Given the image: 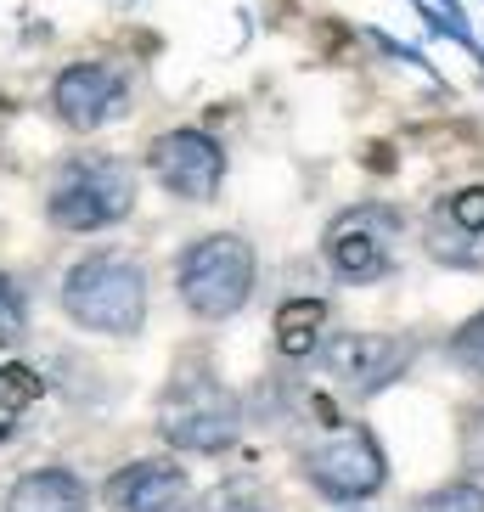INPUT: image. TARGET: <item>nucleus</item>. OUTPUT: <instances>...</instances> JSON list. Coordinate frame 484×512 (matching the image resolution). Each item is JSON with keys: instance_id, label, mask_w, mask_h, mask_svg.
<instances>
[{"instance_id": "f257e3e1", "label": "nucleus", "mask_w": 484, "mask_h": 512, "mask_svg": "<svg viewBox=\"0 0 484 512\" xmlns=\"http://www.w3.org/2000/svg\"><path fill=\"white\" fill-rule=\"evenodd\" d=\"M136 197L141 181L130 158L119 152H74L51 169V186H46V220L57 231H107V226H124L136 214Z\"/></svg>"}, {"instance_id": "f03ea898", "label": "nucleus", "mask_w": 484, "mask_h": 512, "mask_svg": "<svg viewBox=\"0 0 484 512\" xmlns=\"http://www.w3.org/2000/svg\"><path fill=\"white\" fill-rule=\"evenodd\" d=\"M62 310L85 332H107V338L141 332V321H147V271H141V259L119 254V248L85 254L62 276Z\"/></svg>"}, {"instance_id": "7ed1b4c3", "label": "nucleus", "mask_w": 484, "mask_h": 512, "mask_svg": "<svg viewBox=\"0 0 484 512\" xmlns=\"http://www.w3.org/2000/svg\"><path fill=\"white\" fill-rule=\"evenodd\" d=\"M259 282V259L254 242L237 231H209L181 248L175 259V293L197 321H231L242 304L254 299Z\"/></svg>"}, {"instance_id": "20e7f679", "label": "nucleus", "mask_w": 484, "mask_h": 512, "mask_svg": "<svg viewBox=\"0 0 484 512\" xmlns=\"http://www.w3.org/2000/svg\"><path fill=\"white\" fill-rule=\"evenodd\" d=\"M158 434L175 451H197V456H220L237 445L242 434V400L209 372L203 361H186L169 377L164 400H158Z\"/></svg>"}, {"instance_id": "39448f33", "label": "nucleus", "mask_w": 484, "mask_h": 512, "mask_svg": "<svg viewBox=\"0 0 484 512\" xmlns=\"http://www.w3.org/2000/svg\"><path fill=\"white\" fill-rule=\"evenodd\" d=\"M304 479L310 490L338 507H355V501H372L389 479V462H383V445L372 428L361 422H338L327 428L321 439H310V451H304Z\"/></svg>"}, {"instance_id": "423d86ee", "label": "nucleus", "mask_w": 484, "mask_h": 512, "mask_svg": "<svg viewBox=\"0 0 484 512\" xmlns=\"http://www.w3.org/2000/svg\"><path fill=\"white\" fill-rule=\"evenodd\" d=\"M394 248H400V214L389 203H355L338 209L321 231V259L327 271L349 287H372L394 271Z\"/></svg>"}, {"instance_id": "0eeeda50", "label": "nucleus", "mask_w": 484, "mask_h": 512, "mask_svg": "<svg viewBox=\"0 0 484 512\" xmlns=\"http://www.w3.org/2000/svg\"><path fill=\"white\" fill-rule=\"evenodd\" d=\"M141 164H147L152 181L164 186L169 197H181V203H209L226 186V147H220V136L197 130V124L158 130L147 141V158Z\"/></svg>"}, {"instance_id": "6e6552de", "label": "nucleus", "mask_w": 484, "mask_h": 512, "mask_svg": "<svg viewBox=\"0 0 484 512\" xmlns=\"http://www.w3.org/2000/svg\"><path fill=\"white\" fill-rule=\"evenodd\" d=\"M130 107V68L107 57H85L68 62L57 79H51V119L74 136H91L107 119H119Z\"/></svg>"}, {"instance_id": "1a4fd4ad", "label": "nucleus", "mask_w": 484, "mask_h": 512, "mask_svg": "<svg viewBox=\"0 0 484 512\" xmlns=\"http://www.w3.org/2000/svg\"><path fill=\"white\" fill-rule=\"evenodd\" d=\"M192 507H197L192 473L181 462H169V456L124 462L102 484V512H192Z\"/></svg>"}, {"instance_id": "9d476101", "label": "nucleus", "mask_w": 484, "mask_h": 512, "mask_svg": "<svg viewBox=\"0 0 484 512\" xmlns=\"http://www.w3.org/2000/svg\"><path fill=\"white\" fill-rule=\"evenodd\" d=\"M321 366L344 383L349 394H383L394 377H406L411 344L389 338V332H344L321 344Z\"/></svg>"}, {"instance_id": "9b49d317", "label": "nucleus", "mask_w": 484, "mask_h": 512, "mask_svg": "<svg viewBox=\"0 0 484 512\" xmlns=\"http://www.w3.org/2000/svg\"><path fill=\"white\" fill-rule=\"evenodd\" d=\"M423 248L434 265L479 271L484 265V186H462L445 203H434V214L423 226Z\"/></svg>"}, {"instance_id": "f8f14e48", "label": "nucleus", "mask_w": 484, "mask_h": 512, "mask_svg": "<svg viewBox=\"0 0 484 512\" xmlns=\"http://www.w3.org/2000/svg\"><path fill=\"white\" fill-rule=\"evenodd\" d=\"M6 512H85V484L68 467H34L6 490Z\"/></svg>"}, {"instance_id": "ddd939ff", "label": "nucleus", "mask_w": 484, "mask_h": 512, "mask_svg": "<svg viewBox=\"0 0 484 512\" xmlns=\"http://www.w3.org/2000/svg\"><path fill=\"white\" fill-rule=\"evenodd\" d=\"M321 327H327V304L321 299H288L276 310V349L288 361H304L310 349H321Z\"/></svg>"}, {"instance_id": "4468645a", "label": "nucleus", "mask_w": 484, "mask_h": 512, "mask_svg": "<svg viewBox=\"0 0 484 512\" xmlns=\"http://www.w3.org/2000/svg\"><path fill=\"white\" fill-rule=\"evenodd\" d=\"M34 400H40V377L29 366H0V439L17 434V422L34 411Z\"/></svg>"}, {"instance_id": "2eb2a0df", "label": "nucleus", "mask_w": 484, "mask_h": 512, "mask_svg": "<svg viewBox=\"0 0 484 512\" xmlns=\"http://www.w3.org/2000/svg\"><path fill=\"white\" fill-rule=\"evenodd\" d=\"M406 512H484V484L473 479H456V484H439L428 496H417Z\"/></svg>"}, {"instance_id": "dca6fc26", "label": "nucleus", "mask_w": 484, "mask_h": 512, "mask_svg": "<svg viewBox=\"0 0 484 512\" xmlns=\"http://www.w3.org/2000/svg\"><path fill=\"white\" fill-rule=\"evenodd\" d=\"M451 361L462 366V372L484 377V310H479V316H468L462 327L451 332Z\"/></svg>"}, {"instance_id": "f3484780", "label": "nucleus", "mask_w": 484, "mask_h": 512, "mask_svg": "<svg viewBox=\"0 0 484 512\" xmlns=\"http://www.w3.org/2000/svg\"><path fill=\"white\" fill-rule=\"evenodd\" d=\"M23 327H29V299H23V287L12 276L0 271V344H12Z\"/></svg>"}, {"instance_id": "a211bd4d", "label": "nucleus", "mask_w": 484, "mask_h": 512, "mask_svg": "<svg viewBox=\"0 0 484 512\" xmlns=\"http://www.w3.org/2000/svg\"><path fill=\"white\" fill-rule=\"evenodd\" d=\"M462 467L473 479H484V400L462 411Z\"/></svg>"}, {"instance_id": "6ab92c4d", "label": "nucleus", "mask_w": 484, "mask_h": 512, "mask_svg": "<svg viewBox=\"0 0 484 512\" xmlns=\"http://www.w3.org/2000/svg\"><path fill=\"white\" fill-rule=\"evenodd\" d=\"M203 512H271V507H265V501H259L242 479H231V484H220V490L203 501Z\"/></svg>"}, {"instance_id": "aec40b11", "label": "nucleus", "mask_w": 484, "mask_h": 512, "mask_svg": "<svg viewBox=\"0 0 484 512\" xmlns=\"http://www.w3.org/2000/svg\"><path fill=\"white\" fill-rule=\"evenodd\" d=\"M349 512H361V507H349Z\"/></svg>"}]
</instances>
